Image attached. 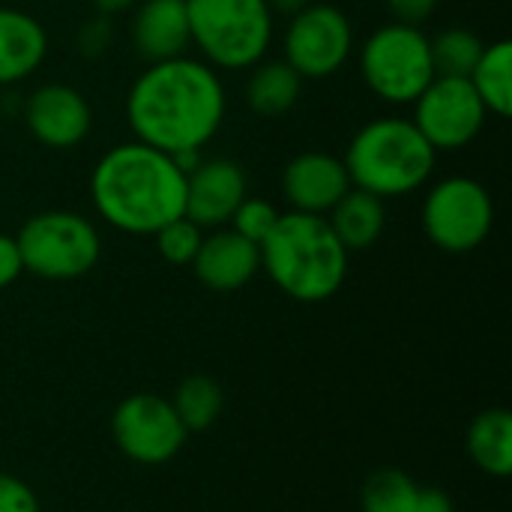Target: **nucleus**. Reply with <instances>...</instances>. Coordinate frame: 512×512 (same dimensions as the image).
I'll return each instance as SVG.
<instances>
[{
    "label": "nucleus",
    "instance_id": "obj_1",
    "mask_svg": "<svg viewBox=\"0 0 512 512\" xmlns=\"http://www.w3.org/2000/svg\"><path fill=\"white\" fill-rule=\"evenodd\" d=\"M225 111L222 75L189 54L147 63L126 93V123L135 141L168 156L201 153L219 135Z\"/></svg>",
    "mask_w": 512,
    "mask_h": 512
},
{
    "label": "nucleus",
    "instance_id": "obj_2",
    "mask_svg": "<svg viewBox=\"0 0 512 512\" xmlns=\"http://www.w3.org/2000/svg\"><path fill=\"white\" fill-rule=\"evenodd\" d=\"M90 201L105 225L153 237L186 210V171L174 156L141 141L105 150L90 171Z\"/></svg>",
    "mask_w": 512,
    "mask_h": 512
},
{
    "label": "nucleus",
    "instance_id": "obj_3",
    "mask_svg": "<svg viewBox=\"0 0 512 512\" xmlns=\"http://www.w3.org/2000/svg\"><path fill=\"white\" fill-rule=\"evenodd\" d=\"M261 249V270L297 303H324L348 279V249L324 216L288 210Z\"/></svg>",
    "mask_w": 512,
    "mask_h": 512
},
{
    "label": "nucleus",
    "instance_id": "obj_4",
    "mask_svg": "<svg viewBox=\"0 0 512 512\" xmlns=\"http://www.w3.org/2000/svg\"><path fill=\"white\" fill-rule=\"evenodd\" d=\"M342 162L354 189L387 201L423 189L438 165V153L411 117L384 114L354 132Z\"/></svg>",
    "mask_w": 512,
    "mask_h": 512
},
{
    "label": "nucleus",
    "instance_id": "obj_5",
    "mask_svg": "<svg viewBox=\"0 0 512 512\" xmlns=\"http://www.w3.org/2000/svg\"><path fill=\"white\" fill-rule=\"evenodd\" d=\"M192 45L216 72H243L273 45L267 0H186Z\"/></svg>",
    "mask_w": 512,
    "mask_h": 512
},
{
    "label": "nucleus",
    "instance_id": "obj_6",
    "mask_svg": "<svg viewBox=\"0 0 512 512\" xmlns=\"http://www.w3.org/2000/svg\"><path fill=\"white\" fill-rule=\"evenodd\" d=\"M357 66L363 84L387 105H414L435 78L429 36L399 21L381 24L363 39Z\"/></svg>",
    "mask_w": 512,
    "mask_h": 512
},
{
    "label": "nucleus",
    "instance_id": "obj_7",
    "mask_svg": "<svg viewBox=\"0 0 512 512\" xmlns=\"http://www.w3.org/2000/svg\"><path fill=\"white\" fill-rule=\"evenodd\" d=\"M24 273L45 282H72L87 276L102 258L99 228L75 210L33 213L15 234Z\"/></svg>",
    "mask_w": 512,
    "mask_h": 512
},
{
    "label": "nucleus",
    "instance_id": "obj_8",
    "mask_svg": "<svg viewBox=\"0 0 512 512\" xmlns=\"http://www.w3.org/2000/svg\"><path fill=\"white\" fill-rule=\"evenodd\" d=\"M420 219L432 246L450 255H465L489 240L495 228V201L480 180L453 174L426 192Z\"/></svg>",
    "mask_w": 512,
    "mask_h": 512
},
{
    "label": "nucleus",
    "instance_id": "obj_9",
    "mask_svg": "<svg viewBox=\"0 0 512 512\" xmlns=\"http://www.w3.org/2000/svg\"><path fill=\"white\" fill-rule=\"evenodd\" d=\"M354 48V24L333 3H309L288 18L282 33V60L303 81L333 78L345 69Z\"/></svg>",
    "mask_w": 512,
    "mask_h": 512
},
{
    "label": "nucleus",
    "instance_id": "obj_10",
    "mask_svg": "<svg viewBox=\"0 0 512 512\" xmlns=\"http://www.w3.org/2000/svg\"><path fill=\"white\" fill-rule=\"evenodd\" d=\"M414 126L435 147V153L465 150L486 126L489 111L468 78L435 75L414 99Z\"/></svg>",
    "mask_w": 512,
    "mask_h": 512
},
{
    "label": "nucleus",
    "instance_id": "obj_11",
    "mask_svg": "<svg viewBox=\"0 0 512 512\" xmlns=\"http://www.w3.org/2000/svg\"><path fill=\"white\" fill-rule=\"evenodd\" d=\"M111 432L117 450L138 465L171 462L189 435L171 399L153 393H135L123 399L111 417Z\"/></svg>",
    "mask_w": 512,
    "mask_h": 512
},
{
    "label": "nucleus",
    "instance_id": "obj_12",
    "mask_svg": "<svg viewBox=\"0 0 512 512\" xmlns=\"http://www.w3.org/2000/svg\"><path fill=\"white\" fill-rule=\"evenodd\" d=\"M27 132L48 150H72L93 129V108L72 84H42L24 102Z\"/></svg>",
    "mask_w": 512,
    "mask_h": 512
},
{
    "label": "nucleus",
    "instance_id": "obj_13",
    "mask_svg": "<svg viewBox=\"0 0 512 512\" xmlns=\"http://www.w3.org/2000/svg\"><path fill=\"white\" fill-rule=\"evenodd\" d=\"M249 195V177L240 162L216 156L201 159L192 171H186V210L198 228H225Z\"/></svg>",
    "mask_w": 512,
    "mask_h": 512
},
{
    "label": "nucleus",
    "instance_id": "obj_14",
    "mask_svg": "<svg viewBox=\"0 0 512 512\" xmlns=\"http://www.w3.org/2000/svg\"><path fill=\"white\" fill-rule=\"evenodd\" d=\"M348 189L351 177L345 162L324 150L297 153L282 168V195L297 213L327 216Z\"/></svg>",
    "mask_w": 512,
    "mask_h": 512
},
{
    "label": "nucleus",
    "instance_id": "obj_15",
    "mask_svg": "<svg viewBox=\"0 0 512 512\" xmlns=\"http://www.w3.org/2000/svg\"><path fill=\"white\" fill-rule=\"evenodd\" d=\"M198 282L210 291L228 294L246 288L261 273V249L258 243L240 237L234 228H213L204 234L201 249L192 261Z\"/></svg>",
    "mask_w": 512,
    "mask_h": 512
},
{
    "label": "nucleus",
    "instance_id": "obj_16",
    "mask_svg": "<svg viewBox=\"0 0 512 512\" xmlns=\"http://www.w3.org/2000/svg\"><path fill=\"white\" fill-rule=\"evenodd\" d=\"M135 54L147 63L183 57L192 48L186 0H138L129 21Z\"/></svg>",
    "mask_w": 512,
    "mask_h": 512
},
{
    "label": "nucleus",
    "instance_id": "obj_17",
    "mask_svg": "<svg viewBox=\"0 0 512 512\" xmlns=\"http://www.w3.org/2000/svg\"><path fill=\"white\" fill-rule=\"evenodd\" d=\"M48 57L42 21L24 9L0 6V87L30 78Z\"/></svg>",
    "mask_w": 512,
    "mask_h": 512
},
{
    "label": "nucleus",
    "instance_id": "obj_18",
    "mask_svg": "<svg viewBox=\"0 0 512 512\" xmlns=\"http://www.w3.org/2000/svg\"><path fill=\"white\" fill-rule=\"evenodd\" d=\"M324 219L348 252H363L381 240L387 228V204L384 198L351 186Z\"/></svg>",
    "mask_w": 512,
    "mask_h": 512
},
{
    "label": "nucleus",
    "instance_id": "obj_19",
    "mask_svg": "<svg viewBox=\"0 0 512 512\" xmlns=\"http://www.w3.org/2000/svg\"><path fill=\"white\" fill-rule=\"evenodd\" d=\"M246 72L243 99L258 117H282L300 102L303 78L285 60H258Z\"/></svg>",
    "mask_w": 512,
    "mask_h": 512
},
{
    "label": "nucleus",
    "instance_id": "obj_20",
    "mask_svg": "<svg viewBox=\"0 0 512 512\" xmlns=\"http://www.w3.org/2000/svg\"><path fill=\"white\" fill-rule=\"evenodd\" d=\"M468 453L474 465L489 477L512 474V414L504 408H489L474 417L468 429Z\"/></svg>",
    "mask_w": 512,
    "mask_h": 512
},
{
    "label": "nucleus",
    "instance_id": "obj_21",
    "mask_svg": "<svg viewBox=\"0 0 512 512\" xmlns=\"http://www.w3.org/2000/svg\"><path fill=\"white\" fill-rule=\"evenodd\" d=\"M486 111L495 117H510L512 111V42L498 39L486 45L474 72L468 75Z\"/></svg>",
    "mask_w": 512,
    "mask_h": 512
},
{
    "label": "nucleus",
    "instance_id": "obj_22",
    "mask_svg": "<svg viewBox=\"0 0 512 512\" xmlns=\"http://www.w3.org/2000/svg\"><path fill=\"white\" fill-rule=\"evenodd\" d=\"M171 405H174L180 423L186 426V432H207L225 408V393L213 378L192 375L177 387Z\"/></svg>",
    "mask_w": 512,
    "mask_h": 512
},
{
    "label": "nucleus",
    "instance_id": "obj_23",
    "mask_svg": "<svg viewBox=\"0 0 512 512\" xmlns=\"http://www.w3.org/2000/svg\"><path fill=\"white\" fill-rule=\"evenodd\" d=\"M429 45H432L435 75H450V78H468L486 51V42L468 27H447L438 36H432Z\"/></svg>",
    "mask_w": 512,
    "mask_h": 512
},
{
    "label": "nucleus",
    "instance_id": "obj_24",
    "mask_svg": "<svg viewBox=\"0 0 512 512\" xmlns=\"http://www.w3.org/2000/svg\"><path fill=\"white\" fill-rule=\"evenodd\" d=\"M417 495H420L417 480H411L399 468H381L366 480L360 492V507L363 512H414Z\"/></svg>",
    "mask_w": 512,
    "mask_h": 512
},
{
    "label": "nucleus",
    "instance_id": "obj_25",
    "mask_svg": "<svg viewBox=\"0 0 512 512\" xmlns=\"http://www.w3.org/2000/svg\"><path fill=\"white\" fill-rule=\"evenodd\" d=\"M156 252L174 264V267H192L198 249H201V240H204V228H198L189 216H177L171 222H165L156 234Z\"/></svg>",
    "mask_w": 512,
    "mask_h": 512
},
{
    "label": "nucleus",
    "instance_id": "obj_26",
    "mask_svg": "<svg viewBox=\"0 0 512 512\" xmlns=\"http://www.w3.org/2000/svg\"><path fill=\"white\" fill-rule=\"evenodd\" d=\"M279 210L267 201V198H255V195H246L243 201H240V207L234 210V216H231V228L240 234V237H246V240H252V243H264L267 240V234L273 231V225L279 222Z\"/></svg>",
    "mask_w": 512,
    "mask_h": 512
},
{
    "label": "nucleus",
    "instance_id": "obj_27",
    "mask_svg": "<svg viewBox=\"0 0 512 512\" xmlns=\"http://www.w3.org/2000/svg\"><path fill=\"white\" fill-rule=\"evenodd\" d=\"M111 42H114V24L105 15H93L75 33V48L84 57H102L111 48Z\"/></svg>",
    "mask_w": 512,
    "mask_h": 512
},
{
    "label": "nucleus",
    "instance_id": "obj_28",
    "mask_svg": "<svg viewBox=\"0 0 512 512\" xmlns=\"http://www.w3.org/2000/svg\"><path fill=\"white\" fill-rule=\"evenodd\" d=\"M0 512H39V498L24 480L0 474Z\"/></svg>",
    "mask_w": 512,
    "mask_h": 512
},
{
    "label": "nucleus",
    "instance_id": "obj_29",
    "mask_svg": "<svg viewBox=\"0 0 512 512\" xmlns=\"http://www.w3.org/2000/svg\"><path fill=\"white\" fill-rule=\"evenodd\" d=\"M384 3H387L393 21L420 27V24H426L435 15V9H438L441 0H384Z\"/></svg>",
    "mask_w": 512,
    "mask_h": 512
},
{
    "label": "nucleus",
    "instance_id": "obj_30",
    "mask_svg": "<svg viewBox=\"0 0 512 512\" xmlns=\"http://www.w3.org/2000/svg\"><path fill=\"white\" fill-rule=\"evenodd\" d=\"M21 273H24V261H21V252H18V243H15L12 234L0 231V291L15 285Z\"/></svg>",
    "mask_w": 512,
    "mask_h": 512
},
{
    "label": "nucleus",
    "instance_id": "obj_31",
    "mask_svg": "<svg viewBox=\"0 0 512 512\" xmlns=\"http://www.w3.org/2000/svg\"><path fill=\"white\" fill-rule=\"evenodd\" d=\"M414 512H456L450 495L444 489H435V486H420V495H417V507Z\"/></svg>",
    "mask_w": 512,
    "mask_h": 512
},
{
    "label": "nucleus",
    "instance_id": "obj_32",
    "mask_svg": "<svg viewBox=\"0 0 512 512\" xmlns=\"http://www.w3.org/2000/svg\"><path fill=\"white\" fill-rule=\"evenodd\" d=\"M138 0H90L93 12L96 15H105V18H114V15H123V12H132Z\"/></svg>",
    "mask_w": 512,
    "mask_h": 512
},
{
    "label": "nucleus",
    "instance_id": "obj_33",
    "mask_svg": "<svg viewBox=\"0 0 512 512\" xmlns=\"http://www.w3.org/2000/svg\"><path fill=\"white\" fill-rule=\"evenodd\" d=\"M309 3H312V0H267L270 12H273V15H285V18L297 15V12L306 9Z\"/></svg>",
    "mask_w": 512,
    "mask_h": 512
}]
</instances>
